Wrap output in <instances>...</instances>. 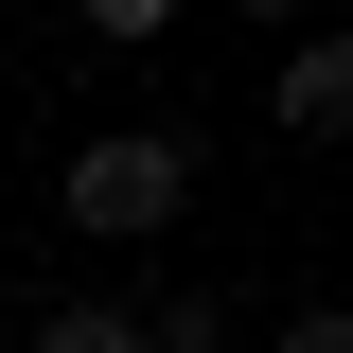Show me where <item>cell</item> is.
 Masks as SVG:
<instances>
[{
  "mask_svg": "<svg viewBox=\"0 0 353 353\" xmlns=\"http://www.w3.org/2000/svg\"><path fill=\"white\" fill-rule=\"evenodd\" d=\"M71 18H88V36H159L176 0H71Z\"/></svg>",
  "mask_w": 353,
  "mask_h": 353,
  "instance_id": "cell-6",
  "label": "cell"
},
{
  "mask_svg": "<svg viewBox=\"0 0 353 353\" xmlns=\"http://www.w3.org/2000/svg\"><path fill=\"white\" fill-rule=\"evenodd\" d=\"M265 106H283V141H353V18H301Z\"/></svg>",
  "mask_w": 353,
  "mask_h": 353,
  "instance_id": "cell-2",
  "label": "cell"
},
{
  "mask_svg": "<svg viewBox=\"0 0 353 353\" xmlns=\"http://www.w3.org/2000/svg\"><path fill=\"white\" fill-rule=\"evenodd\" d=\"M176 212H194V124H106V141H71V230H88V248H159Z\"/></svg>",
  "mask_w": 353,
  "mask_h": 353,
  "instance_id": "cell-1",
  "label": "cell"
},
{
  "mask_svg": "<svg viewBox=\"0 0 353 353\" xmlns=\"http://www.w3.org/2000/svg\"><path fill=\"white\" fill-rule=\"evenodd\" d=\"M230 18H265V36H301V0H230Z\"/></svg>",
  "mask_w": 353,
  "mask_h": 353,
  "instance_id": "cell-7",
  "label": "cell"
},
{
  "mask_svg": "<svg viewBox=\"0 0 353 353\" xmlns=\"http://www.w3.org/2000/svg\"><path fill=\"white\" fill-rule=\"evenodd\" d=\"M265 353H353V301H301V318H283Z\"/></svg>",
  "mask_w": 353,
  "mask_h": 353,
  "instance_id": "cell-5",
  "label": "cell"
},
{
  "mask_svg": "<svg viewBox=\"0 0 353 353\" xmlns=\"http://www.w3.org/2000/svg\"><path fill=\"white\" fill-rule=\"evenodd\" d=\"M141 318H159V353H230V301H212V283H159Z\"/></svg>",
  "mask_w": 353,
  "mask_h": 353,
  "instance_id": "cell-4",
  "label": "cell"
},
{
  "mask_svg": "<svg viewBox=\"0 0 353 353\" xmlns=\"http://www.w3.org/2000/svg\"><path fill=\"white\" fill-rule=\"evenodd\" d=\"M36 353H159V318H141V301H53Z\"/></svg>",
  "mask_w": 353,
  "mask_h": 353,
  "instance_id": "cell-3",
  "label": "cell"
}]
</instances>
